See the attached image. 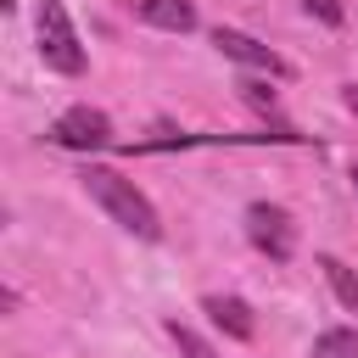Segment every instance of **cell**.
Masks as SVG:
<instances>
[{
	"label": "cell",
	"mask_w": 358,
	"mask_h": 358,
	"mask_svg": "<svg viewBox=\"0 0 358 358\" xmlns=\"http://www.w3.org/2000/svg\"><path fill=\"white\" fill-rule=\"evenodd\" d=\"M168 336H173L179 358H218V352H213V347H207V341H201V336H196L190 324H179V319H168Z\"/></svg>",
	"instance_id": "10"
},
{
	"label": "cell",
	"mask_w": 358,
	"mask_h": 358,
	"mask_svg": "<svg viewBox=\"0 0 358 358\" xmlns=\"http://www.w3.org/2000/svg\"><path fill=\"white\" fill-rule=\"evenodd\" d=\"M246 235H252V246H257L268 263H285V257L296 252V224H291V213L274 207V201H252V207H246Z\"/></svg>",
	"instance_id": "3"
},
{
	"label": "cell",
	"mask_w": 358,
	"mask_h": 358,
	"mask_svg": "<svg viewBox=\"0 0 358 358\" xmlns=\"http://www.w3.org/2000/svg\"><path fill=\"white\" fill-rule=\"evenodd\" d=\"M213 45H218L229 62H241V67H257V73H274V78H285V73H291L268 45H257V39H252V34H241V28H213Z\"/></svg>",
	"instance_id": "5"
},
{
	"label": "cell",
	"mask_w": 358,
	"mask_h": 358,
	"mask_svg": "<svg viewBox=\"0 0 358 358\" xmlns=\"http://www.w3.org/2000/svg\"><path fill=\"white\" fill-rule=\"evenodd\" d=\"M302 11H308V17H319L324 28H341V17H347L336 0H302Z\"/></svg>",
	"instance_id": "12"
},
{
	"label": "cell",
	"mask_w": 358,
	"mask_h": 358,
	"mask_svg": "<svg viewBox=\"0 0 358 358\" xmlns=\"http://www.w3.org/2000/svg\"><path fill=\"white\" fill-rule=\"evenodd\" d=\"M201 308L213 313V324H218L224 336H235V341H252V336H257V324H252V308H246L241 296H207Z\"/></svg>",
	"instance_id": "7"
},
{
	"label": "cell",
	"mask_w": 358,
	"mask_h": 358,
	"mask_svg": "<svg viewBox=\"0 0 358 358\" xmlns=\"http://www.w3.org/2000/svg\"><path fill=\"white\" fill-rule=\"evenodd\" d=\"M352 185H358V168H352Z\"/></svg>",
	"instance_id": "14"
},
{
	"label": "cell",
	"mask_w": 358,
	"mask_h": 358,
	"mask_svg": "<svg viewBox=\"0 0 358 358\" xmlns=\"http://www.w3.org/2000/svg\"><path fill=\"white\" fill-rule=\"evenodd\" d=\"M78 179H84V190L112 213V224H123V229H129V235H140V241H157V235H162L157 207H151V201H145L123 173H112V168H84Z\"/></svg>",
	"instance_id": "1"
},
{
	"label": "cell",
	"mask_w": 358,
	"mask_h": 358,
	"mask_svg": "<svg viewBox=\"0 0 358 358\" xmlns=\"http://www.w3.org/2000/svg\"><path fill=\"white\" fill-rule=\"evenodd\" d=\"M319 268H324V280H330V291H336V302L347 308V313H358V274L341 263V257H330V252H319Z\"/></svg>",
	"instance_id": "8"
},
{
	"label": "cell",
	"mask_w": 358,
	"mask_h": 358,
	"mask_svg": "<svg viewBox=\"0 0 358 358\" xmlns=\"http://www.w3.org/2000/svg\"><path fill=\"white\" fill-rule=\"evenodd\" d=\"M308 358H358V330H319L313 336V352Z\"/></svg>",
	"instance_id": "9"
},
{
	"label": "cell",
	"mask_w": 358,
	"mask_h": 358,
	"mask_svg": "<svg viewBox=\"0 0 358 358\" xmlns=\"http://www.w3.org/2000/svg\"><path fill=\"white\" fill-rule=\"evenodd\" d=\"M134 11H140V22H151L162 34H190L196 28V6L190 0H134Z\"/></svg>",
	"instance_id": "6"
},
{
	"label": "cell",
	"mask_w": 358,
	"mask_h": 358,
	"mask_svg": "<svg viewBox=\"0 0 358 358\" xmlns=\"http://www.w3.org/2000/svg\"><path fill=\"white\" fill-rule=\"evenodd\" d=\"M341 101H347V112H358V84H347V90H341Z\"/></svg>",
	"instance_id": "13"
},
{
	"label": "cell",
	"mask_w": 358,
	"mask_h": 358,
	"mask_svg": "<svg viewBox=\"0 0 358 358\" xmlns=\"http://www.w3.org/2000/svg\"><path fill=\"white\" fill-rule=\"evenodd\" d=\"M39 56H45V67H56V73H84V45H78V28H73V17H67V6L62 0H39Z\"/></svg>",
	"instance_id": "2"
},
{
	"label": "cell",
	"mask_w": 358,
	"mask_h": 358,
	"mask_svg": "<svg viewBox=\"0 0 358 358\" xmlns=\"http://www.w3.org/2000/svg\"><path fill=\"white\" fill-rule=\"evenodd\" d=\"M50 140L67 151H101V145H112V117L101 106H67L50 123Z\"/></svg>",
	"instance_id": "4"
},
{
	"label": "cell",
	"mask_w": 358,
	"mask_h": 358,
	"mask_svg": "<svg viewBox=\"0 0 358 358\" xmlns=\"http://www.w3.org/2000/svg\"><path fill=\"white\" fill-rule=\"evenodd\" d=\"M241 95H246V106H257V112H268V117L280 112V95H274L263 78H241Z\"/></svg>",
	"instance_id": "11"
}]
</instances>
